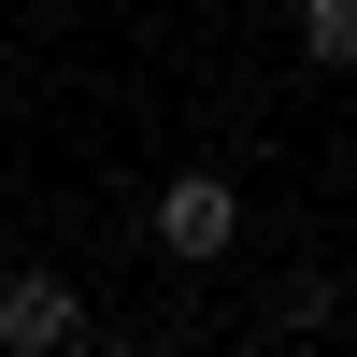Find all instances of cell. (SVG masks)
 I'll return each instance as SVG.
<instances>
[{"label":"cell","instance_id":"cell-1","mask_svg":"<svg viewBox=\"0 0 357 357\" xmlns=\"http://www.w3.org/2000/svg\"><path fill=\"white\" fill-rule=\"evenodd\" d=\"M143 229H158V257H186V272H200V257H229V243H243V186H229V172H172Z\"/></svg>","mask_w":357,"mask_h":357},{"label":"cell","instance_id":"cell-2","mask_svg":"<svg viewBox=\"0 0 357 357\" xmlns=\"http://www.w3.org/2000/svg\"><path fill=\"white\" fill-rule=\"evenodd\" d=\"M72 343H86V301L57 272H15V286H0V357H72Z\"/></svg>","mask_w":357,"mask_h":357},{"label":"cell","instance_id":"cell-3","mask_svg":"<svg viewBox=\"0 0 357 357\" xmlns=\"http://www.w3.org/2000/svg\"><path fill=\"white\" fill-rule=\"evenodd\" d=\"M301 43H314V57L343 72V57H357V0H301Z\"/></svg>","mask_w":357,"mask_h":357}]
</instances>
